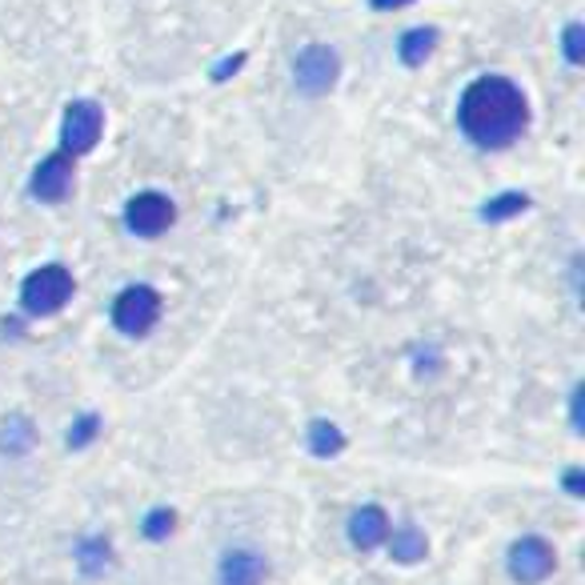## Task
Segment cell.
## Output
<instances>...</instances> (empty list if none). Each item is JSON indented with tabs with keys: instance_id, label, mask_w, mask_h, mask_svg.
Masks as SVG:
<instances>
[{
	"instance_id": "obj_20",
	"label": "cell",
	"mask_w": 585,
	"mask_h": 585,
	"mask_svg": "<svg viewBox=\"0 0 585 585\" xmlns=\"http://www.w3.org/2000/svg\"><path fill=\"white\" fill-rule=\"evenodd\" d=\"M570 417H574V429L582 434V389H574V401H570Z\"/></svg>"
},
{
	"instance_id": "obj_15",
	"label": "cell",
	"mask_w": 585,
	"mask_h": 585,
	"mask_svg": "<svg viewBox=\"0 0 585 585\" xmlns=\"http://www.w3.org/2000/svg\"><path fill=\"white\" fill-rule=\"evenodd\" d=\"M526 209H529L526 193H502V197H493V200L481 205V217L497 225V221H509V217H521Z\"/></svg>"
},
{
	"instance_id": "obj_3",
	"label": "cell",
	"mask_w": 585,
	"mask_h": 585,
	"mask_svg": "<svg viewBox=\"0 0 585 585\" xmlns=\"http://www.w3.org/2000/svg\"><path fill=\"white\" fill-rule=\"evenodd\" d=\"M101 133H105V108L96 101H72L65 108V125H60V152L84 157L89 149H96Z\"/></svg>"
},
{
	"instance_id": "obj_1",
	"label": "cell",
	"mask_w": 585,
	"mask_h": 585,
	"mask_svg": "<svg viewBox=\"0 0 585 585\" xmlns=\"http://www.w3.org/2000/svg\"><path fill=\"white\" fill-rule=\"evenodd\" d=\"M457 125L478 149H509L529 125L526 93L509 77H478L461 93Z\"/></svg>"
},
{
	"instance_id": "obj_2",
	"label": "cell",
	"mask_w": 585,
	"mask_h": 585,
	"mask_svg": "<svg viewBox=\"0 0 585 585\" xmlns=\"http://www.w3.org/2000/svg\"><path fill=\"white\" fill-rule=\"evenodd\" d=\"M72 273L65 265H45V269L28 273V282L21 285V305L24 313L33 317H48V313H60L65 305L72 301Z\"/></svg>"
},
{
	"instance_id": "obj_18",
	"label": "cell",
	"mask_w": 585,
	"mask_h": 585,
	"mask_svg": "<svg viewBox=\"0 0 585 585\" xmlns=\"http://www.w3.org/2000/svg\"><path fill=\"white\" fill-rule=\"evenodd\" d=\"M96 434H101V417H96V413H81V417L69 425V449H84V445H93Z\"/></svg>"
},
{
	"instance_id": "obj_17",
	"label": "cell",
	"mask_w": 585,
	"mask_h": 585,
	"mask_svg": "<svg viewBox=\"0 0 585 585\" xmlns=\"http://www.w3.org/2000/svg\"><path fill=\"white\" fill-rule=\"evenodd\" d=\"M141 529H145V538H149V541H169V538H173V529H176V514L161 505V509H152V514L145 517Z\"/></svg>"
},
{
	"instance_id": "obj_16",
	"label": "cell",
	"mask_w": 585,
	"mask_h": 585,
	"mask_svg": "<svg viewBox=\"0 0 585 585\" xmlns=\"http://www.w3.org/2000/svg\"><path fill=\"white\" fill-rule=\"evenodd\" d=\"M309 449L317 457H337L345 449V434L333 422H313L309 425Z\"/></svg>"
},
{
	"instance_id": "obj_6",
	"label": "cell",
	"mask_w": 585,
	"mask_h": 585,
	"mask_svg": "<svg viewBox=\"0 0 585 585\" xmlns=\"http://www.w3.org/2000/svg\"><path fill=\"white\" fill-rule=\"evenodd\" d=\"M505 565H509V577H514L517 585H541L558 570V553H553V546L546 538L529 534V538H517L514 546H509Z\"/></svg>"
},
{
	"instance_id": "obj_12",
	"label": "cell",
	"mask_w": 585,
	"mask_h": 585,
	"mask_svg": "<svg viewBox=\"0 0 585 585\" xmlns=\"http://www.w3.org/2000/svg\"><path fill=\"white\" fill-rule=\"evenodd\" d=\"M36 445V425L24 413H9L0 425V454L4 457H24Z\"/></svg>"
},
{
	"instance_id": "obj_13",
	"label": "cell",
	"mask_w": 585,
	"mask_h": 585,
	"mask_svg": "<svg viewBox=\"0 0 585 585\" xmlns=\"http://www.w3.org/2000/svg\"><path fill=\"white\" fill-rule=\"evenodd\" d=\"M113 565V541L101 538V534H93V538H84L81 546H77V570H81L84 577H101Z\"/></svg>"
},
{
	"instance_id": "obj_11",
	"label": "cell",
	"mask_w": 585,
	"mask_h": 585,
	"mask_svg": "<svg viewBox=\"0 0 585 585\" xmlns=\"http://www.w3.org/2000/svg\"><path fill=\"white\" fill-rule=\"evenodd\" d=\"M389 558L401 565H417L425 562V553H429V538H425L417 526H398L389 529Z\"/></svg>"
},
{
	"instance_id": "obj_9",
	"label": "cell",
	"mask_w": 585,
	"mask_h": 585,
	"mask_svg": "<svg viewBox=\"0 0 585 585\" xmlns=\"http://www.w3.org/2000/svg\"><path fill=\"white\" fill-rule=\"evenodd\" d=\"M72 193V157L65 152H53L45 161L36 164L33 173V197L45 200V205H57Z\"/></svg>"
},
{
	"instance_id": "obj_10",
	"label": "cell",
	"mask_w": 585,
	"mask_h": 585,
	"mask_svg": "<svg viewBox=\"0 0 585 585\" xmlns=\"http://www.w3.org/2000/svg\"><path fill=\"white\" fill-rule=\"evenodd\" d=\"M389 538V517L381 505H362V509H353L349 517V541L357 546L362 553L377 550V546H386Z\"/></svg>"
},
{
	"instance_id": "obj_14",
	"label": "cell",
	"mask_w": 585,
	"mask_h": 585,
	"mask_svg": "<svg viewBox=\"0 0 585 585\" xmlns=\"http://www.w3.org/2000/svg\"><path fill=\"white\" fill-rule=\"evenodd\" d=\"M437 48V28H410V33L401 36V60L410 65V69H417V65H425V60L434 57Z\"/></svg>"
},
{
	"instance_id": "obj_5",
	"label": "cell",
	"mask_w": 585,
	"mask_h": 585,
	"mask_svg": "<svg viewBox=\"0 0 585 585\" xmlns=\"http://www.w3.org/2000/svg\"><path fill=\"white\" fill-rule=\"evenodd\" d=\"M341 77V60L329 45H305L292 60V84L305 96H325Z\"/></svg>"
},
{
	"instance_id": "obj_19",
	"label": "cell",
	"mask_w": 585,
	"mask_h": 585,
	"mask_svg": "<svg viewBox=\"0 0 585 585\" xmlns=\"http://www.w3.org/2000/svg\"><path fill=\"white\" fill-rule=\"evenodd\" d=\"M582 24H565V36H562V48H565V60H570V65H582L585 60V45H582Z\"/></svg>"
},
{
	"instance_id": "obj_8",
	"label": "cell",
	"mask_w": 585,
	"mask_h": 585,
	"mask_svg": "<svg viewBox=\"0 0 585 585\" xmlns=\"http://www.w3.org/2000/svg\"><path fill=\"white\" fill-rule=\"evenodd\" d=\"M265 577H269V558L261 550H249V546L229 550L217 565L221 585H265Z\"/></svg>"
},
{
	"instance_id": "obj_4",
	"label": "cell",
	"mask_w": 585,
	"mask_h": 585,
	"mask_svg": "<svg viewBox=\"0 0 585 585\" xmlns=\"http://www.w3.org/2000/svg\"><path fill=\"white\" fill-rule=\"evenodd\" d=\"M161 321V297L149 285H129L113 301V325L125 333V337H145L152 333V325Z\"/></svg>"
},
{
	"instance_id": "obj_21",
	"label": "cell",
	"mask_w": 585,
	"mask_h": 585,
	"mask_svg": "<svg viewBox=\"0 0 585 585\" xmlns=\"http://www.w3.org/2000/svg\"><path fill=\"white\" fill-rule=\"evenodd\" d=\"M565 490L574 493V497H582V469H570V473H565Z\"/></svg>"
},
{
	"instance_id": "obj_7",
	"label": "cell",
	"mask_w": 585,
	"mask_h": 585,
	"mask_svg": "<svg viewBox=\"0 0 585 585\" xmlns=\"http://www.w3.org/2000/svg\"><path fill=\"white\" fill-rule=\"evenodd\" d=\"M173 221H176V209L164 193H137V197L125 205V225H129L137 237H161Z\"/></svg>"
},
{
	"instance_id": "obj_22",
	"label": "cell",
	"mask_w": 585,
	"mask_h": 585,
	"mask_svg": "<svg viewBox=\"0 0 585 585\" xmlns=\"http://www.w3.org/2000/svg\"><path fill=\"white\" fill-rule=\"evenodd\" d=\"M405 4H413V0H374V9H405Z\"/></svg>"
}]
</instances>
